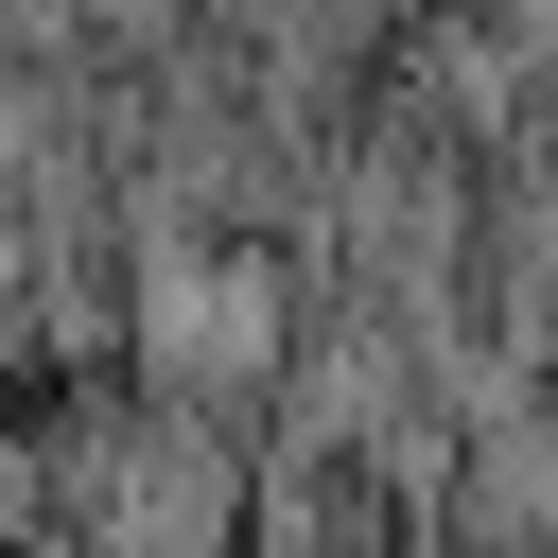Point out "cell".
Wrapping results in <instances>:
<instances>
[{
  "instance_id": "cell-1",
  "label": "cell",
  "mask_w": 558,
  "mask_h": 558,
  "mask_svg": "<svg viewBox=\"0 0 558 558\" xmlns=\"http://www.w3.org/2000/svg\"><path fill=\"white\" fill-rule=\"evenodd\" d=\"M122 384H157L192 418H279V384H296V262L244 244V227L122 244Z\"/></svg>"
},
{
  "instance_id": "cell-2",
  "label": "cell",
  "mask_w": 558,
  "mask_h": 558,
  "mask_svg": "<svg viewBox=\"0 0 558 558\" xmlns=\"http://www.w3.org/2000/svg\"><path fill=\"white\" fill-rule=\"evenodd\" d=\"M418 17H488V0H418Z\"/></svg>"
}]
</instances>
